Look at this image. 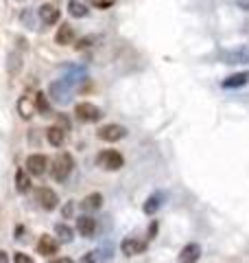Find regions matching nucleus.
<instances>
[{
	"mask_svg": "<svg viewBox=\"0 0 249 263\" xmlns=\"http://www.w3.org/2000/svg\"><path fill=\"white\" fill-rule=\"evenodd\" d=\"M86 79V70L83 68H68L64 77H59L57 81H53L51 88H48V97L53 99L55 103L59 105H68L74 97V90L79 88V84Z\"/></svg>",
	"mask_w": 249,
	"mask_h": 263,
	"instance_id": "obj_1",
	"label": "nucleus"
},
{
	"mask_svg": "<svg viewBox=\"0 0 249 263\" xmlns=\"http://www.w3.org/2000/svg\"><path fill=\"white\" fill-rule=\"evenodd\" d=\"M74 169V158L68 154V152H61L55 156L53 160V167H51V176L55 182H64V180H68V176L72 174Z\"/></svg>",
	"mask_w": 249,
	"mask_h": 263,
	"instance_id": "obj_2",
	"label": "nucleus"
},
{
	"mask_svg": "<svg viewBox=\"0 0 249 263\" xmlns=\"http://www.w3.org/2000/svg\"><path fill=\"white\" fill-rule=\"evenodd\" d=\"M96 164L105 171H118V169H122L125 158H122V154L116 149H103L96 156Z\"/></svg>",
	"mask_w": 249,
	"mask_h": 263,
	"instance_id": "obj_3",
	"label": "nucleus"
},
{
	"mask_svg": "<svg viewBox=\"0 0 249 263\" xmlns=\"http://www.w3.org/2000/svg\"><path fill=\"white\" fill-rule=\"evenodd\" d=\"M74 117H77L81 123H96L103 117V112H101V108H96L94 103L81 101V103L74 105Z\"/></svg>",
	"mask_w": 249,
	"mask_h": 263,
	"instance_id": "obj_4",
	"label": "nucleus"
},
{
	"mask_svg": "<svg viewBox=\"0 0 249 263\" xmlns=\"http://www.w3.org/2000/svg\"><path fill=\"white\" fill-rule=\"evenodd\" d=\"M96 136L101 138L105 143H118L127 136V127L125 125H118V123H110V125H103L101 129L96 132Z\"/></svg>",
	"mask_w": 249,
	"mask_h": 263,
	"instance_id": "obj_5",
	"label": "nucleus"
},
{
	"mask_svg": "<svg viewBox=\"0 0 249 263\" xmlns=\"http://www.w3.org/2000/svg\"><path fill=\"white\" fill-rule=\"evenodd\" d=\"M35 202L44 211H53V209H57V204H59V197H57V193L53 191V189L39 186L37 191H35Z\"/></svg>",
	"mask_w": 249,
	"mask_h": 263,
	"instance_id": "obj_6",
	"label": "nucleus"
},
{
	"mask_svg": "<svg viewBox=\"0 0 249 263\" xmlns=\"http://www.w3.org/2000/svg\"><path fill=\"white\" fill-rule=\"evenodd\" d=\"M149 241L144 239H138V237H125L120 241V250L122 254H127V257H136V254H142L147 250Z\"/></svg>",
	"mask_w": 249,
	"mask_h": 263,
	"instance_id": "obj_7",
	"label": "nucleus"
},
{
	"mask_svg": "<svg viewBox=\"0 0 249 263\" xmlns=\"http://www.w3.org/2000/svg\"><path fill=\"white\" fill-rule=\"evenodd\" d=\"M46 169H48V158L44 154H31L29 158H27V171L31 176H44L46 174Z\"/></svg>",
	"mask_w": 249,
	"mask_h": 263,
	"instance_id": "obj_8",
	"label": "nucleus"
},
{
	"mask_svg": "<svg viewBox=\"0 0 249 263\" xmlns=\"http://www.w3.org/2000/svg\"><path fill=\"white\" fill-rule=\"evenodd\" d=\"M221 57L225 64H249V46L227 48V51L221 53Z\"/></svg>",
	"mask_w": 249,
	"mask_h": 263,
	"instance_id": "obj_9",
	"label": "nucleus"
},
{
	"mask_svg": "<svg viewBox=\"0 0 249 263\" xmlns=\"http://www.w3.org/2000/svg\"><path fill=\"white\" fill-rule=\"evenodd\" d=\"M166 195L164 191H155V193H151L147 197V202L142 204V211H144V215H155L157 211H160L162 206H164V202H166Z\"/></svg>",
	"mask_w": 249,
	"mask_h": 263,
	"instance_id": "obj_10",
	"label": "nucleus"
},
{
	"mask_svg": "<svg viewBox=\"0 0 249 263\" xmlns=\"http://www.w3.org/2000/svg\"><path fill=\"white\" fill-rule=\"evenodd\" d=\"M35 250H37V254H42V257H51V254H57V250H59V241L51 235H42Z\"/></svg>",
	"mask_w": 249,
	"mask_h": 263,
	"instance_id": "obj_11",
	"label": "nucleus"
},
{
	"mask_svg": "<svg viewBox=\"0 0 249 263\" xmlns=\"http://www.w3.org/2000/svg\"><path fill=\"white\" fill-rule=\"evenodd\" d=\"M37 15H39V20L44 22V24H48V27H53V24H57L59 22V18H61V13H59V9H57L55 5H42L39 9H37Z\"/></svg>",
	"mask_w": 249,
	"mask_h": 263,
	"instance_id": "obj_12",
	"label": "nucleus"
},
{
	"mask_svg": "<svg viewBox=\"0 0 249 263\" xmlns=\"http://www.w3.org/2000/svg\"><path fill=\"white\" fill-rule=\"evenodd\" d=\"M77 230H79L81 237L92 239L94 233H96V219H92L90 215H79L77 217Z\"/></svg>",
	"mask_w": 249,
	"mask_h": 263,
	"instance_id": "obj_13",
	"label": "nucleus"
},
{
	"mask_svg": "<svg viewBox=\"0 0 249 263\" xmlns=\"http://www.w3.org/2000/svg\"><path fill=\"white\" fill-rule=\"evenodd\" d=\"M201 259V246L199 243H186L179 252V263H197Z\"/></svg>",
	"mask_w": 249,
	"mask_h": 263,
	"instance_id": "obj_14",
	"label": "nucleus"
},
{
	"mask_svg": "<svg viewBox=\"0 0 249 263\" xmlns=\"http://www.w3.org/2000/svg\"><path fill=\"white\" fill-rule=\"evenodd\" d=\"M55 42L59 44V46H68V44L74 42V29L70 27L68 22H61V27L57 29V33H55Z\"/></svg>",
	"mask_w": 249,
	"mask_h": 263,
	"instance_id": "obj_15",
	"label": "nucleus"
},
{
	"mask_svg": "<svg viewBox=\"0 0 249 263\" xmlns=\"http://www.w3.org/2000/svg\"><path fill=\"white\" fill-rule=\"evenodd\" d=\"M110 259H112V248H96L83 257V263H105Z\"/></svg>",
	"mask_w": 249,
	"mask_h": 263,
	"instance_id": "obj_16",
	"label": "nucleus"
},
{
	"mask_svg": "<svg viewBox=\"0 0 249 263\" xmlns=\"http://www.w3.org/2000/svg\"><path fill=\"white\" fill-rule=\"evenodd\" d=\"M245 84H249V70H245V72H236V75H230L227 79H223V81H221V86H223V88H227V90H232V88H240V86H245Z\"/></svg>",
	"mask_w": 249,
	"mask_h": 263,
	"instance_id": "obj_17",
	"label": "nucleus"
},
{
	"mask_svg": "<svg viewBox=\"0 0 249 263\" xmlns=\"http://www.w3.org/2000/svg\"><path fill=\"white\" fill-rule=\"evenodd\" d=\"M103 206V195L101 193H90L88 197H83V202H81V211H86V213H94Z\"/></svg>",
	"mask_w": 249,
	"mask_h": 263,
	"instance_id": "obj_18",
	"label": "nucleus"
},
{
	"mask_svg": "<svg viewBox=\"0 0 249 263\" xmlns=\"http://www.w3.org/2000/svg\"><path fill=\"white\" fill-rule=\"evenodd\" d=\"M46 141H48V145H53V147H61L66 143V132L59 125L48 127L46 129Z\"/></svg>",
	"mask_w": 249,
	"mask_h": 263,
	"instance_id": "obj_19",
	"label": "nucleus"
},
{
	"mask_svg": "<svg viewBox=\"0 0 249 263\" xmlns=\"http://www.w3.org/2000/svg\"><path fill=\"white\" fill-rule=\"evenodd\" d=\"M68 13L72 18H86L90 13V9L86 7V3H81V0H70L68 3Z\"/></svg>",
	"mask_w": 249,
	"mask_h": 263,
	"instance_id": "obj_20",
	"label": "nucleus"
},
{
	"mask_svg": "<svg viewBox=\"0 0 249 263\" xmlns=\"http://www.w3.org/2000/svg\"><path fill=\"white\" fill-rule=\"evenodd\" d=\"M15 189H18V193H27L31 189V178L27 176V171L24 169L15 171Z\"/></svg>",
	"mask_w": 249,
	"mask_h": 263,
	"instance_id": "obj_21",
	"label": "nucleus"
},
{
	"mask_svg": "<svg viewBox=\"0 0 249 263\" xmlns=\"http://www.w3.org/2000/svg\"><path fill=\"white\" fill-rule=\"evenodd\" d=\"M55 235H57V241H61V243L72 241V228L68 224H64V221H59V224L55 226Z\"/></svg>",
	"mask_w": 249,
	"mask_h": 263,
	"instance_id": "obj_22",
	"label": "nucleus"
},
{
	"mask_svg": "<svg viewBox=\"0 0 249 263\" xmlns=\"http://www.w3.org/2000/svg\"><path fill=\"white\" fill-rule=\"evenodd\" d=\"M18 112H20V117H22V119H31V117H33V112H35V105H33L31 99L22 97L20 101H18Z\"/></svg>",
	"mask_w": 249,
	"mask_h": 263,
	"instance_id": "obj_23",
	"label": "nucleus"
},
{
	"mask_svg": "<svg viewBox=\"0 0 249 263\" xmlns=\"http://www.w3.org/2000/svg\"><path fill=\"white\" fill-rule=\"evenodd\" d=\"M35 108H37L42 114H44V117H48V114H51V105H48L44 92H37V95H35Z\"/></svg>",
	"mask_w": 249,
	"mask_h": 263,
	"instance_id": "obj_24",
	"label": "nucleus"
},
{
	"mask_svg": "<svg viewBox=\"0 0 249 263\" xmlns=\"http://www.w3.org/2000/svg\"><path fill=\"white\" fill-rule=\"evenodd\" d=\"M9 62H11L9 70H11V72H18V70H20V53H11V55H9Z\"/></svg>",
	"mask_w": 249,
	"mask_h": 263,
	"instance_id": "obj_25",
	"label": "nucleus"
},
{
	"mask_svg": "<svg viewBox=\"0 0 249 263\" xmlns=\"http://www.w3.org/2000/svg\"><path fill=\"white\" fill-rule=\"evenodd\" d=\"M13 261L15 263H33V257H29L27 252H15L13 254Z\"/></svg>",
	"mask_w": 249,
	"mask_h": 263,
	"instance_id": "obj_26",
	"label": "nucleus"
},
{
	"mask_svg": "<svg viewBox=\"0 0 249 263\" xmlns=\"http://www.w3.org/2000/svg\"><path fill=\"white\" fill-rule=\"evenodd\" d=\"M72 211H74V202L70 200V202H66V206H64V211H61V215H64V217H72Z\"/></svg>",
	"mask_w": 249,
	"mask_h": 263,
	"instance_id": "obj_27",
	"label": "nucleus"
},
{
	"mask_svg": "<svg viewBox=\"0 0 249 263\" xmlns=\"http://www.w3.org/2000/svg\"><path fill=\"white\" fill-rule=\"evenodd\" d=\"M90 42H94V37H83V40H79L77 48H86V46H90Z\"/></svg>",
	"mask_w": 249,
	"mask_h": 263,
	"instance_id": "obj_28",
	"label": "nucleus"
},
{
	"mask_svg": "<svg viewBox=\"0 0 249 263\" xmlns=\"http://www.w3.org/2000/svg\"><path fill=\"white\" fill-rule=\"evenodd\" d=\"M236 7L243 11H249V0H236Z\"/></svg>",
	"mask_w": 249,
	"mask_h": 263,
	"instance_id": "obj_29",
	"label": "nucleus"
},
{
	"mask_svg": "<svg viewBox=\"0 0 249 263\" xmlns=\"http://www.w3.org/2000/svg\"><path fill=\"white\" fill-rule=\"evenodd\" d=\"M51 263H74L70 257H57V259H53Z\"/></svg>",
	"mask_w": 249,
	"mask_h": 263,
	"instance_id": "obj_30",
	"label": "nucleus"
},
{
	"mask_svg": "<svg viewBox=\"0 0 249 263\" xmlns=\"http://www.w3.org/2000/svg\"><path fill=\"white\" fill-rule=\"evenodd\" d=\"M155 233H157V224L153 221V224H151V230H149V239H153V237H155Z\"/></svg>",
	"mask_w": 249,
	"mask_h": 263,
	"instance_id": "obj_31",
	"label": "nucleus"
},
{
	"mask_svg": "<svg viewBox=\"0 0 249 263\" xmlns=\"http://www.w3.org/2000/svg\"><path fill=\"white\" fill-rule=\"evenodd\" d=\"M0 263H9V257H7L5 250H0Z\"/></svg>",
	"mask_w": 249,
	"mask_h": 263,
	"instance_id": "obj_32",
	"label": "nucleus"
}]
</instances>
